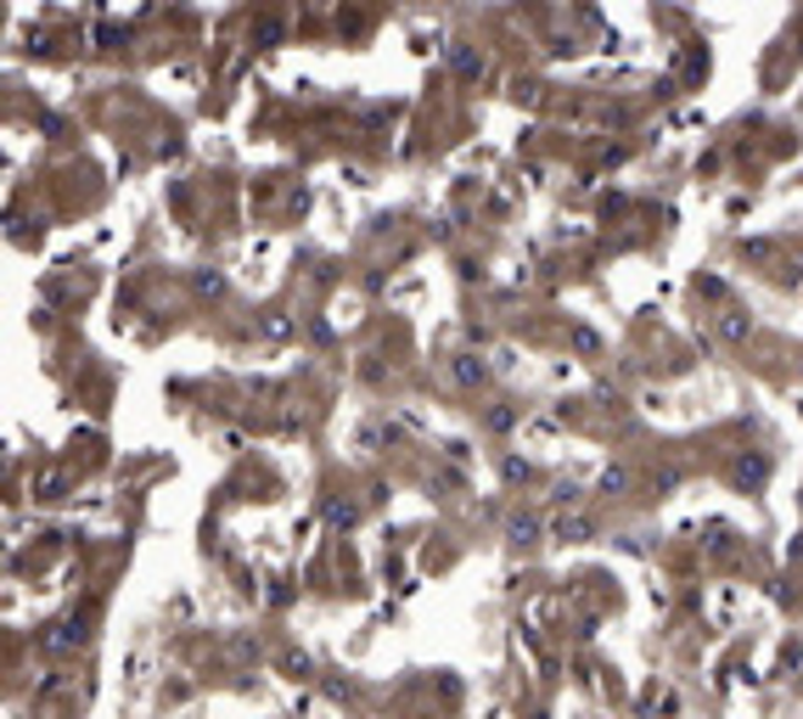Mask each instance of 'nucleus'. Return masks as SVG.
<instances>
[{"instance_id": "obj_1", "label": "nucleus", "mask_w": 803, "mask_h": 719, "mask_svg": "<svg viewBox=\"0 0 803 719\" xmlns=\"http://www.w3.org/2000/svg\"><path fill=\"white\" fill-rule=\"evenodd\" d=\"M731 484H736L742 495H759V489L770 484V456H759V449H742L736 467H731Z\"/></svg>"}, {"instance_id": "obj_2", "label": "nucleus", "mask_w": 803, "mask_h": 719, "mask_svg": "<svg viewBox=\"0 0 803 719\" xmlns=\"http://www.w3.org/2000/svg\"><path fill=\"white\" fill-rule=\"evenodd\" d=\"M40 641H45L51 652H79V647H84V624H79V618H62V624L45 629Z\"/></svg>"}, {"instance_id": "obj_3", "label": "nucleus", "mask_w": 803, "mask_h": 719, "mask_svg": "<svg viewBox=\"0 0 803 719\" xmlns=\"http://www.w3.org/2000/svg\"><path fill=\"white\" fill-rule=\"evenodd\" d=\"M506 539H511L517 551L540 546V517H533V512H511V517H506Z\"/></svg>"}, {"instance_id": "obj_4", "label": "nucleus", "mask_w": 803, "mask_h": 719, "mask_svg": "<svg viewBox=\"0 0 803 719\" xmlns=\"http://www.w3.org/2000/svg\"><path fill=\"white\" fill-rule=\"evenodd\" d=\"M444 57H450V68H456L461 79H478V73H484V57H478L467 40H450V45H444Z\"/></svg>"}, {"instance_id": "obj_5", "label": "nucleus", "mask_w": 803, "mask_h": 719, "mask_svg": "<svg viewBox=\"0 0 803 719\" xmlns=\"http://www.w3.org/2000/svg\"><path fill=\"white\" fill-rule=\"evenodd\" d=\"M450 372H456V383H461V388H478V383L489 377V366H484L478 354H456V366H450Z\"/></svg>"}, {"instance_id": "obj_6", "label": "nucleus", "mask_w": 803, "mask_h": 719, "mask_svg": "<svg viewBox=\"0 0 803 719\" xmlns=\"http://www.w3.org/2000/svg\"><path fill=\"white\" fill-rule=\"evenodd\" d=\"M557 539H568V546H585V539H596V523L573 512V517H562V523H557Z\"/></svg>"}, {"instance_id": "obj_7", "label": "nucleus", "mask_w": 803, "mask_h": 719, "mask_svg": "<svg viewBox=\"0 0 803 719\" xmlns=\"http://www.w3.org/2000/svg\"><path fill=\"white\" fill-rule=\"evenodd\" d=\"M326 523H332V528H354V523H360V506H354V500H332V506H326Z\"/></svg>"}, {"instance_id": "obj_8", "label": "nucleus", "mask_w": 803, "mask_h": 719, "mask_svg": "<svg viewBox=\"0 0 803 719\" xmlns=\"http://www.w3.org/2000/svg\"><path fill=\"white\" fill-rule=\"evenodd\" d=\"M630 489V467H607L601 473V495H623Z\"/></svg>"}, {"instance_id": "obj_9", "label": "nucleus", "mask_w": 803, "mask_h": 719, "mask_svg": "<svg viewBox=\"0 0 803 719\" xmlns=\"http://www.w3.org/2000/svg\"><path fill=\"white\" fill-rule=\"evenodd\" d=\"M528 473H533V467H528L522 456H506V462H500V478H506V484H528Z\"/></svg>"}, {"instance_id": "obj_10", "label": "nucleus", "mask_w": 803, "mask_h": 719, "mask_svg": "<svg viewBox=\"0 0 803 719\" xmlns=\"http://www.w3.org/2000/svg\"><path fill=\"white\" fill-rule=\"evenodd\" d=\"M720 332H725L731 343H742V337L753 332V321H748V315H725V321H720Z\"/></svg>"}, {"instance_id": "obj_11", "label": "nucleus", "mask_w": 803, "mask_h": 719, "mask_svg": "<svg viewBox=\"0 0 803 719\" xmlns=\"http://www.w3.org/2000/svg\"><path fill=\"white\" fill-rule=\"evenodd\" d=\"M197 293H203V298H220V293H225V276H220V270H203V276H197Z\"/></svg>"}, {"instance_id": "obj_12", "label": "nucleus", "mask_w": 803, "mask_h": 719, "mask_svg": "<svg viewBox=\"0 0 803 719\" xmlns=\"http://www.w3.org/2000/svg\"><path fill=\"white\" fill-rule=\"evenodd\" d=\"M253 34H258V40H264V45H276V40H282V34H287V29H282V23H276V18H258V29H253Z\"/></svg>"}, {"instance_id": "obj_13", "label": "nucleus", "mask_w": 803, "mask_h": 719, "mask_svg": "<svg viewBox=\"0 0 803 719\" xmlns=\"http://www.w3.org/2000/svg\"><path fill=\"white\" fill-rule=\"evenodd\" d=\"M573 348H579V354H596V348H601V337H596L590 326H573Z\"/></svg>"}, {"instance_id": "obj_14", "label": "nucleus", "mask_w": 803, "mask_h": 719, "mask_svg": "<svg viewBox=\"0 0 803 719\" xmlns=\"http://www.w3.org/2000/svg\"><path fill=\"white\" fill-rule=\"evenodd\" d=\"M309 669H315V664H309L304 652H287V675H293V680H309Z\"/></svg>"}, {"instance_id": "obj_15", "label": "nucleus", "mask_w": 803, "mask_h": 719, "mask_svg": "<svg viewBox=\"0 0 803 719\" xmlns=\"http://www.w3.org/2000/svg\"><path fill=\"white\" fill-rule=\"evenodd\" d=\"M40 500H62V478H57V473L40 478Z\"/></svg>"}, {"instance_id": "obj_16", "label": "nucleus", "mask_w": 803, "mask_h": 719, "mask_svg": "<svg viewBox=\"0 0 803 719\" xmlns=\"http://www.w3.org/2000/svg\"><path fill=\"white\" fill-rule=\"evenodd\" d=\"M511 422H517V411H489V427H495V433H506Z\"/></svg>"}, {"instance_id": "obj_17", "label": "nucleus", "mask_w": 803, "mask_h": 719, "mask_svg": "<svg viewBox=\"0 0 803 719\" xmlns=\"http://www.w3.org/2000/svg\"><path fill=\"white\" fill-rule=\"evenodd\" d=\"M551 500H557V506H573V500H579V489H573V484H557V495H551Z\"/></svg>"}]
</instances>
